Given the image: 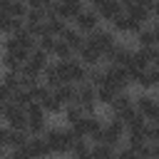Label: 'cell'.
Here are the masks:
<instances>
[{"mask_svg":"<svg viewBox=\"0 0 159 159\" xmlns=\"http://www.w3.org/2000/svg\"><path fill=\"white\" fill-rule=\"evenodd\" d=\"M114 94H117V89H114L112 84H99V87H97V104L109 107L112 99H114Z\"/></svg>","mask_w":159,"mask_h":159,"instance_id":"23","label":"cell"},{"mask_svg":"<svg viewBox=\"0 0 159 159\" xmlns=\"http://www.w3.org/2000/svg\"><path fill=\"white\" fill-rule=\"evenodd\" d=\"M75 57L82 62V65H87V67H99L102 62H104V57H102V52L97 50V47H92L87 40H84V45L75 52Z\"/></svg>","mask_w":159,"mask_h":159,"instance_id":"10","label":"cell"},{"mask_svg":"<svg viewBox=\"0 0 159 159\" xmlns=\"http://www.w3.org/2000/svg\"><path fill=\"white\" fill-rule=\"evenodd\" d=\"M50 65V55L45 52V50H40V47H35L30 55H27V60H25V65H22V75H27V77H35V80H42V72H45V67Z\"/></svg>","mask_w":159,"mask_h":159,"instance_id":"2","label":"cell"},{"mask_svg":"<svg viewBox=\"0 0 159 159\" xmlns=\"http://www.w3.org/2000/svg\"><path fill=\"white\" fill-rule=\"evenodd\" d=\"M52 57H55V60H70V57H75V50H72L62 37H57L55 50H52Z\"/></svg>","mask_w":159,"mask_h":159,"instance_id":"22","label":"cell"},{"mask_svg":"<svg viewBox=\"0 0 159 159\" xmlns=\"http://www.w3.org/2000/svg\"><path fill=\"white\" fill-rule=\"evenodd\" d=\"M132 55H134V50L129 47V45H122V42H117L107 55H104V62H112V65H129V60H132Z\"/></svg>","mask_w":159,"mask_h":159,"instance_id":"11","label":"cell"},{"mask_svg":"<svg viewBox=\"0 0 159 159\" xmlns=\"http://www.w3.org/2000/svg\"><path fill=\"white\" fill-rule=\"evenodd\" d=\"M10 137H12V127H7L5 122L0 124V147H5L10 152Z\"/></svg>","mask_w":159,"mask_h":159,"instance_id":"30","label":"cell"},{"mask_svg":"<svg viewBox=\"0 0 159 159\" xmlns=\"http://www.w3.org/2000/svg\"><path fill=\"white\" fill-rule=\"evenodd\" d=\"M2 154H7V149H5V147H0V157H2Z\"/></svg>","mask_w":159,"mask_h":159,"instance_id":"36","label":"cell"},{"mask_svg":"<svg viewBox=\"0 0 159 159\" xmlns=\"http://www.w3.org/2000/svg\"><path fill=\"white\" fill-rule=\"evenodd\" d=\"M122 10H124V7H122V0H107V2L97 10V15H99V20H102V22H107V25H109V22H112Z\"/></svg>","mask_w":159,"mask_h":159,"instance_id":"16","label":"cell"},{"mask_svg":"<svg viewBox=\"0 0 159 159\" xmlns=\"http://www.w3.org/2000/svg\"><path fill=\"white\" fill-rule=\"evenodd\" d=\"M22 149H25L27 157H50V154H52L42 134H40V137H32V134H30V139H27V144H25Z\"/></svg>","mask_w":159,"mask_h":159,"instance_id":"14","label":"cell"},{"mask_svg":"<svg viewBox=\"0 0 159 159\" xmlns=\"http://www.w3.org/2000/svg\"><path fill=\"white\" fill-rule=\"evenodd\" d=\"M75 102H77V104H82L84 114H94V112H97V87H94L89 80L80 82V84H77Z\"/></svg>","mask_w":159,"mask_h":159,"instance_id":"6","label":"cell"},{"mask_svg":"<svg viewBox=\"0 0 159 159\" xmlns=\"http://www.w3.org/2000/svg\"><path fill=\"white\" fill-rule=\"evenodd\" d=\"M60 37H62V40H65V42H67L75 52H77V50L84 45V40H87V35H84V32H80L75 25H67V27L62 30V35H60Z\"/></svg>","mask_w":159,"mask_h":159,"instance_id":"15","label":"cell"},{"mask_svg":"<svg viewBox=\"0 0 159 159\" xmlns=\"http://www.w3.org/2000/svg\"><path fill=\"white\" fill-rule=\"evenodd\" d=\"M42 107H45V112H47V114H62V109H65V104H62L52 92H50V97L42 102Z\"/></svg>","mask_w":159,"mask_h":159,"instance_id":"27","label":"cell"},{"mask_svg":"<svg viewBox=\"0 0 159 159\" xmlns=\"http://www.w3.org/2000/svg\"><path fill=\"white\" fill-rule=\"evenodd\" d=\"M27 92H30V99H32V102H40V104H42V102H45V99L50 97L52 87H47V84H45V82L40 80V82H35V84H32V87H30Z\"/></svg>","mask_w":159,"mask_h":159,"instance_id":"20","label":"cell"},{"mask_svg":"<svg viewBox=\"0 0 159 159\" xmlns=\"http://www.w3.org/2000/svg\"><path fill=\"white\" fill-rule=\"evenodd\" d=\"M27 2V7H47L50 5V0H25Z\"/></svg>","mask_w":159,"mask_h":159,"instance_id":"32","label":"cell"},{"mask_svg":"<svg viewBox=\"0 0 159 159\" xmlns=\"http://www.w3.org/2000/svg\"><path fill=\"white\" fill-rule=\"evenodd\" d=\"M0 80H2V82H5V84H7L10 89H12V92L22 87V84H20V70H5Z\"/></svg>","mask_w":159,"mask_h":159,"instance_id":"26","label":"cell"},{"mask_svg":"<svg viewBox=\"0 0 159 159\" xmlns=\"http://www.w3.org/2000/svg\"><path fill=\"white\" fill-rule=\"evenodd\" d=\"M0 119H2L7 127H12V129H25V127H27V112H25V107L15 104L12 99L0 107Z\"/></svg>","mask_w":159,"mask_h":159,"instance_id":"4","label":"cell"},{"mask_svg":"<svg viewBox=\"0 0 159 159\" xmlns=\"http://www.w3.org/2000/svg\"><path fill=\"white\" fill-rule=\"evenodd\" d=\"M117 154V147L109 144V142H92L89 147V157H99V159H109Z\"/></svg>","mask_w":159,"mask_h":159,"instance_id":"19","label":"cell"},{"mask_svg":"<svg viewBox=\"0 0 159 159\" xmlns=\"http://www.w3.org/2000/svg\"><path fill=\"white\" fill-rule=\"evenodd\" d=\"M62 114H65L67 124H72V122H77V119H80V117L84 114V109H82V104H77V102H70V104H65Z\"/></svg>","mask_w":159,"mask_h":159,"instance_id":"25","label":"cell"},{"mask_svg":"<svg viewBox=\"0 0 159 159\" xmlns=\"http://www.w3.org/2000/svg\"><path fill=\"white\" fill-rule=\"evenodd\" d=\"M52 94L62 102V104H70V102H75V94H77V84L75 82H62V84H57L55 89H52Z\"/></svg>","mask_w":159,"mask_h":159,"instance_id":"17","label":"cell"},{"mask_svg":"<svg viewBox=\"0 0 159 159\" xmlns=\"http://www.w3.org/2000/svg\"><path fill=\"white\" fill-rule=\"evenodd\" d=\"M89 139L87 137H75V142H72V147H70V154H75V157H89Z\"/></svg>","mask_w":159,"mask_h":159,"instance_id":"24","label":"cell"},{"mask_svg":"<svg viewBox=\"0 0 159 159\" xmlns=\"http://www.w3.org/2000/svg\"><path fill=\"white\" fill-rule=\"evenodd\" d=\"M152 157H159V142H152Z\"/></svg>","mask_w":159,"mask_h":159,"instance_id":"35","label":"cell"},{"mask_svg":"<svg viewBox=\"0 0 159 159\" xmlns=\"http://www.w3.org/2000/svg\"><path fill=\"white\" fill-rule=\"evenodd\" d=\"M25 112H27V132L32 134V137H40L45 129H47V112H45V107L40 104V102H30L27 107H25Z\"/></svg>","mask_w":159,"mask_h":159,"instance_id":"3","label":"cell"},{"mask_svg":"<svg viewBox=\"0 0 159 159\" xmlns=\"http://www.w3.org/2000/svg\"><path fill=\"white\" fill-rule=\"evenodd\" d=\"M25 22L22 20H17V17H12L10 12H2L0 10V35H12L15 30H20Z\"/></svg>","mask_w":159,"mask_h":159,"instance_id":"18","label":"cell"},{"mask_svg":"<svg viewBox=\"0 0 159 159\" xmlns=\"http://www.w3.org/2000/svg\"><path fill=\"white\" fill-rule=\"evenodd\" d=\"M134 37H137V45H139V47H149V45H157V42H154V32H152V25H142V27L134 32Z\"/></svg>","mask_w":159,"mask_h":159,"instance_id":"21","label":"cell"},{"mask_svg":"<svg viewBox=\"0 0 159 159\" xmlns=\"http://www.w3.org/2000/svg\"><path fill=\"white\" fill-rule=\"evenodd\" d=\"M0 55H2V40H0Z\"/></svg>","mask_w":159,"mask_h":159,"instance_id":"37","label":"cell"},{"mask_svg":"<svg viewBox=\"0 0 159 159\" xmlns=\"http://www.w3.org/2000/svg\"><path fill=\"white\" fill-rule=\"evenodd\" d=\"M72 25L80 30V32H92V30H97L99 25H102V20H99V15H97V10H92L89 5H84L75 17H72Z\"/></svg>","mask_w":159,"mask_h":159,"instance_id":"8","label":"cell"},{"mask_svg":"<svg viewBox=\"0 0 159 159\" xmlns=\"http://www.w3.org/2000/svg\"><path fill=\"white\" fill-rule=\"evenodd\" d=\"M134 107H137L139 114H144L147 119H152V117L157 114V109H159V99H157L149 89H144V92H139V94L134 97Z\"/></svg>","mask_w":159,"mask_h":159,"instance_id":"9","label":"cell"},{"mask_svg":"<svg viewBox=\"0 0 159 159\" xmlns=\"http://www.w3.org/2000/svg\"><path fill=\"white\" fill-rule=\"evenodd\" d=\"M10 97H12V89H10V87L0 80V107H2L5 102H10Z\"/></svg>","mask_w":159,"mask_h":159,"instance_id":"31","label":"cell"},{"mask_svg":"<svg viewBox=\"0 0 159 159\" xmlns=\"http://www.w3.org/2000/svg\"><path fill=\"white\" fill-rule=\"evenodd\" d=\"M87 42L92 45V47H97L99 52H102V57L117 45V32L114 30H107V27H97V30H92V32H87Z\"/></svg>","mask_w":159,"mask_h":159,"instance_id":"5","label":"cell"},{"mask_svg":"<svg viewBox=\"0 0 159 159\" xmlns=\"http://www.w3.org/2000/svg\"><path fill=\"white\" fill-rule=\"evenodd\" d=\"M127 137V124L119 119V117H112L109 122L102 124V142H109L114 147H119Z\"/></svg>","mask_w":159,"mask_h":159,"instance_id":"7","label":"cell"},{"mask_svg":"<svg viewBox=\"0 0 159 159\" xmlns=\"http://www.w3.org/2000/svg\"><path fill=\"white\" fill-rule=\"evenodd\" d=\"M55 42H57V37H55V35H40V37H37V47H40V50H45L50 57H52Z\"/></svg>","mask_w":159,"mask_h":159,"instance_id":"29","label":"cell"},{"mask_svg":"<svg viewBox=\"0 0 159 159\" xmlns=\"http://www.w3.org/2000/svg\"><path fill=\"white\" fill-rule=\"evenodd\" d=\"M157 47H159V45H157ZM154 67H159V62H157V65H154Z\"/></svg>","mask_w":159,"mask_h":159,"instance_id":"38","label":"cell"},{"mask_svg":"<svg viewBox=\"0 0 159 159\" xmlns=\"http://www.w3.org/2000/svg\"><path fill=\"white\" fill-rule=\"evenodd\" d=\"M104 2H107V0H87V5H89L92 10H99V7L104 5Z\"/></svg>","mask_w":159,"mask_h":159,"instance_id":"33","label":"cell"},{"mask_svg":"<svg viewBox=\"0 0 159 159\" xmlns=\"http://www.w3.org/2000/svg\"><path fill=\"white\" fill-rule=\"evenodd\" d=\"M42 137H45L52 154H70V147L77 134L72 132V127H47L42 132Z\"/></svg>","mask_w":159,"mask_h":159,"instance_id":"1","label":"cell"},{"mask_svg":"<svg viewBox=\"0 0 159 159\" xmlns=\"http://www.w3.org/2000/svg\"><path fill=\"white\" fill-rule=\"evenodd\" d=\"M25 60H27V52H22V50H2V55H0L2 70H22Z\"/></svg>","mask_w":159,"mask_h":159,"instance_id":"13","label":"cell"},{"mask_svg":"<svg viewBox=\"0 0 159 159\" xmlns=\"http://www.w3.org/2000/svg\"><path fill=\"white\" fill-rule=\"evenodd\" d=\"M152 32H154V42L159 45V22H154V25H152Z\"/></svg>","mask_w":159,"mask_h":159,"instance_id":"34","label":"cell"},{"mask_svg":"<svg viewBox=\"0 0 159 159\" xmlns=\"http://www.w3.org/2000/svg\"><path fill=\"white\" fill-rule=\"evenodd\" d=\"M109 27H112L114 32H119V35H134V32H137L142 25H139V22H134V20H132V17H129V15L122 10V12H119V15H117V17L109 22Z\"/></svg>","mask_w":159,"mask_h":159,"instance_id":"12","label":"cell"},{"mask_svg":"<svg viewBox=\"0 0 159 159\" xmlns=\"http://www.w3.org/2000/svg\"><path fill=\"white\" fill-rule=\"evenodd\" d=\"M27 10H30V7H27V2H25V0H12L7 12H10L12 17H17V20H22V22H25V15H27Z\"/></svg>","mask_w":159,"mask_h":159,"instance_id":"28","label":"cell"}]
</instances>
